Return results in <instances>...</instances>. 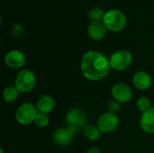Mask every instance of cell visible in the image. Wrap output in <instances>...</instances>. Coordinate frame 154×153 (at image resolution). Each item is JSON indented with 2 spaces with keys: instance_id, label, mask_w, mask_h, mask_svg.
<instances>
[{
  "instance_id": "4fadbf2b",
  "label": "cell",
  "mask_w": 154,
  "mask_h": 153,
  "mask_svg": "<svg viewBox=\"0 0 154 153\" xmlns=\"http://www.w3.org/2000/svg\"><path fill=\"white\" fill-rule=\"evenodd\" d=\"M140 125L145 133H154V107H151L148 111L143 113Z\"/></svg>"
},
{
  "instance_id": "9a60e30c",
  "label": "cell",
  "mask_w": 154,
  "mask_h": 153,
  "mask_svg": "<svg viewBox=\"0 0 154 153\" xmlns=\"http://www.w3.org/2000/svg\"><path fill=\"white\" fill-rule=\"evenodd\" d=\"M19 91L17 90V88L15 87H7L5 88L4 92H3V97H4V100L5 102H8V103H11V102H14L15 101L18 96H19Z\"/></svg>"
},
{
  "instance_id": "6da1fadb",
  "label": "cell",
  "mask_w": 154,
  "mask_h": 153,
  "mask_svg": "<svg viewBox=\"0 0 154 153\" xmlns=\"http://www.w3.org/2000/svg\"><path fill=\"white\" fill-rule=\"evenodd\" d=\"M80 68L87 79L97 81L105 78L108 75L111 67L109 60L105 55L98 51L90 50L83 55Z\"/></svg>"
},
{
  "instance_id": "9c48e42d",
  "label": "cell",
  "mask_w": 154,
  "mask_h": 153,
  "mask_svg": "<svg viewBox=\"0 0 154 153\" xmlns=\"http://www.w3.org/2000/svg\"><path fill=\"white\" fill-rule=\"evenodd\" d=\"M112 96L119 103H127L132 98V90L125 83H118L112 87Z\"/></svg>"
},
{
  "instance_id": "2e32d148",
  "label": "cell",
  "mask_w": 154,
  "mask_h": 153,
  "mask_svg": "<svg viewBox=\"0 0 154 153\" xmlns=\"http://www.w3.org/2000/svg\"><path fill=\"white\" fill-rule=\"evenodd\" d=\"M84 135L87 139H88L89 141H97L99 136H100V131L98 129L97 126H94V125H87L84 128Z\"/></svg>"
},
{
  "instance_id": "8992f818",
  "label": "cell",
  "mask_w": 154,
  "mask_h": 153,
  "mask_svg": "<svg viewBox=\"0 0 154 153\" xmlns=\"http://www.w3.org/2000/svg\"><path fill=\"white\" fill-rule=\"evenodd\" d=\"M133 61V56L128 50H120L113 53L109 59L110 67L116 70H124L129 68Z\"/></svg>"
},
{
  "instance_id": "7a4b0ae2",
  "label": "cell",
  "mask_w": 154,
  "mask_h": 153,
  "mask_svg": "<svg viewBox=\"0 0 154 153\" xmlns=\"http://www.w3.org/2000/svg\"><path fill=\"white\" fill-rule=\"evenodd\" d=\"M103 23L108 31L111 32H120L126 25V16L125 14L117 9H111L106 12L103 18Z\"/></svg>"
},
{
  "instance_id": "5b68a950",
  "label": "cell",
  "mask_w": 154,
  "mask_h": 153,
  "mask_svg": "<svg viewBox=\"0 0 154 153\" xmlns=\"http://www.w3.org/2000/svg\"><path fill=\"white\" fill-rule=\"evenodd\" d=\"M38 115V110L32 103H23L16 110L15 119L22 125H28L34 123Z\"/></svg>"
},
{
  "instance_id": "44dd1931",
  "label": "cell",
  "mask_w": 154,
  "mask_h": 153,
  "mask_svg": "<svg viewBox=\"0 0 154 153\" xmlns=\"http://www.w3.org/2000/svg\"><path fill=\"white\" fill-rule=\"evenodd\" d=\"M108 111L110 113H113V114H116L119 110H120V103L117 102V101H111L109 104H108Z\"/></svg>"
},
{
  "instance_id": "d6986e66",
  "label": "cell",
  "mask_w": 154,
  "mask_h": 153,
  "mask_svg": "<svg viewBox=\"0 0 154 153\" xmlns=\"http://www.w3.org/2000/svg\"><path fill=\"white\" fill-rule=\"evenodd\" d=\"M50 122V118L46 114H42V113H38L35 120H34V124L35 125H37L38 127H46L48 125Z\"/></svg>"
},
{
  "instance_id": "30bf717a",
  "label": "cell",
  "mask_w": 154,
  "mask_h": 153,
  "mask_svg": "<svg viewBox=\"0 0 154 153\" xmlns=\"http://www.w3.org/2000/svg\"><path fill=\"white\" fill-rule=\"evenodd\" d=\"M74 133L68 127H62L57 129L52 135V140L55 144L59 146H67L73 140Z\"/></svg>"
},
{
  "instance_id": "ac0fdd59",
  "label": "cell",
  "mask_w": 154,
  "mask_h": 153,
  "mask_svg": "<svg viewBox=\"0 0 154 153\" xmlns=\"http://www.w3.org/2000/svg\"><path fill=\"white\" fill-rule=\"evenodd\" d=\"M136 106H137V108L142 112V113H144L146 111H148L150 108H151V101L149 98L145 97V96H143V97H140L136 103Z\"/></svg>"
},
{
  "instance_id": "ba28073f",
  "label": "cell",
  "mask_w": 154,
  "mask_h": 153,
  "mask_svg": "<svg viewBox=\"0 0 154 153\" xmlns=\"http://www.w3.org/2000/svg\"><path fill=\"white\" fill-rule=\"evenodd\" d=\"M4 60L7 67L11 69H20L24 65L26 58L23 51L12 50L5 55Z\"/></svg>"
},
{
  "instance_id": "7c38bea8",
  "label": "cell",
  "mask_w": 154,
  "mask_h": 153,
  "mask_svg": "<svg viewBox=\"0 0 154 153\" xmlns=\"http://www.w3.org/2000/svg\"><path fill=\"white\" fill-rule=\"evenodd\" d=\"M133 82L135 87L140 90H147L152 84V77L145 71H138L134 74Z\"/></svg>"
},
{
  "instance_id": "7402d4cb",
  "label": "cell",
  "mask_w": 154,
  "mask_h": 153,
  "mask_svg": "<svg viewBox=\"0 0 154 153\" xmlns=\"http://www.w3.org/2000/svg\"><path fill=\"white\" fill-rule=\"evenodd\" d=\"M88 153H100V151L96 147H92L88 151Z\"/></svg>"
},
{
  "instance_id": "e0dca14e",
  "label": "cell",
  "mask_w": 154,
  "mask_h": 153,
  "mask_svg": "<svg viewBox=\"0 0 154 153\" xmlns=\"http://www.w3.org/2000/svg\"><path fill=\"white\" fill-rule=\"evenodd\" d=\"M106 12L99 8V7H94L91 8L88 12V18L92 22H97V21H103V18L105 16Z\"/></svg>"
},
{
  "instance_id": "277c9868",
  "label": "cell",
  "mask_w": 154,
  "mask_h": 153,
  "mask_svg": "<svg viewBox=\"0 0 154 153\" xmlns=\"http://www.w3.org/2000/svg\"><path fill=\"white\" fill-rule=\"evenodd\" d=\"M36 78L33 72L30 69H22L16 76L14 87L21 93L30 92L35 86Z\"/></svg>"
},
{
  "instance_id": "3957f363",
  "label": "cell",
  "mask_w": 154,
  "mask_h": 153,
  "mask_svg": "<svg viewBox=\"0 0 154 153\" xmlns=\"http://www.w3.org/2000/svg\"><path fill=\"white\" fill-rule=\"evenodd\" d=\"M66 122L67 127L75 134L78 131L86 127L87 115L85 112L79 108H71L66 115Z\"/></svg>"
},
{
  "instance_id": "8fae6325",
  "label": "cell",
  "mask_w": 154,
  "mask_h": 153,
  "mask_svg": "<svg viewBox=\"0 0 154 153\" xmlns=\"http://www.w3.org/2000/svg\"><path fill=\"white\" fill-rule=\"evenodd\" d=\"M106 27L102 21L92 22L88 27V34L94 41H99L103 39L106 33Z\"/></svg>"
},
{
  "instance_id": "52a82bcc",
  "label": "cell",
  "mask_w": 154,
  "mask_h": 153,
  "mask_svg": "<svg viewBox=\"0 0 154 153\" xmlns=\"http://www.w3.org/2000/svg\"><path fill=\"white\" fill-rule=\"evenodd\" d=\"M119 124V119L116 114L107 112L101 115L97 120V127L103 133H109L114 132Z\"/></svg>"
},
{
  "instance_id": "ffe728a7",
  "label": "cell",
  "mask_w": 154,
  "mask_h": 153,
  "mask_svg": "<svg viewBox=\"0 0 154 153\" xmlns=\"http://www.w3.org/2000/svg\"><path fill=\"white\" fill-rule=\"evenodd\" d=\"M23 27L19 24V23H16L14 24L13 27H12V34L15 37H20L23 34Z\"/></svg>"
},
{
  "instance_id": "5bb4252c",
  "label": "cell",
  "mask_w": 154,
  "mask_h": 153,
  "mask_svg": "<svg viewBox=\"0 0 154 153\" xmlns=\"http://www.w3.org/2000/svg\"><path fill=\"white\" fill-rule=\"evenodd\" d=\"M55 107V101L50 96H42L39 98L36 104V108L38 112L42 114L51 113Z\"/></svg>"
}]
</instances>
